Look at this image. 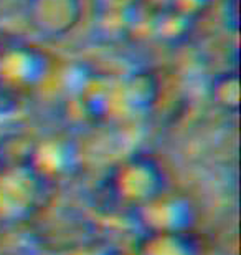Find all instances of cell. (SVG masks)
Wrapping results in <instances>:
<instances>
[{"label": "cell", "mask_w": 241, "mask_h": 255, "mask_svg": "<svg viewBox=\"0 0 241 255\" xmlns=\"http://www.w3.org/2000/svg\"><path fill=\"white\" fill-rule=\"evenodd\" d=\"M42 181L28 162L0 167V217L22 219L37 209Z\"/></svg>", "instance_id": "obj_2"}, {"label": "cell", "mask_w": 241, "mask_h": 255, "mask_svg": "<svg viewBox=\"0 0 241 255\" xmlns=\"http://www.w3.org/2000/svg\"><path fill=\"white\" fill-rule=\"evenodd\" d=\"M126 93L132 105L146 108L157 95L156 78L151 73H134L126 83Z\"/></svg>", "instance_id": "obj_9"}, {"label": "cell", "mask_w": 241, "mask_h": 255, "mask_svg": "<svg viewBox=\"0 0 241 255\" xmlns=\"http://www.w3.org/2000/svg\"><path fill=\"white\" fill-rule=\"evenodd\" d=\"M139 255H198V246L185 232H147Z\"/></svg>", "instance_id": "obj_6"}, {"label": "cell", "mask_w": 241, "mask_h": 255, "mask_svg": "<svg viewBox=\"0 0 241 255\" xmlns=\"http://www.w3.org/2000/svg\"><path fill=\"white\" fill-rule=\"evenodd\" d=\"M47 58L33 47H10L0 57V86L8 91L32 88L47 73Z\"/></svg>", "instance_id": "obj_3"}, {"label": "cell", "mask_w": 241, "mask_h": 255, "mask_svg": "<svg viewBox=\"0 0 241 255\" xmlns=\"http://www.w3.org/2000/svg\"><path fill=\"white\" fill-rule=\"evenodd\" d=\"M162 189L163 174L161 167L147 156H132L121 162L112 169L106 182V192L112 202L136 211L161 196Z\"/></svg>", "instance_id": "obj_1"}, {"label": "cell", "mask_w": 241, "mask_h": 255, "mask_svg": "<svg viewBox=\"0 0 241 255\" xmlns=\"http://www.w3.org/2000/svg\"><path fill=\"white\" fill-rule=\"evenodd\" d=\"M3 50H5V47H3V43H2V42H0V57H2Z\"/></svg>", "instance_id": "obj_13"}, {"label": "cell", "mask_w": 241, "mask_h": 255, "mask_svg": "<svg viewBox=\"0 0 241 255\" xmlns=\"http://www.w3.org/2000/svg\"><path fill=\"white\" fill-rule=\"evenodd\" d=\"M208 0H172V10L183 18L192 20L205 10Z\"/></svg>", "instance_id": "obj_11"}, {"label": "cell", "mask_w": 241, "mask_h": 255, "mask_svg": "<svg viewBox=\"0 0 241 255\" xmlns=\"http://www.w3.org/2000/svg\"><path fill=\"white\" fill-rule=\"evenodd\" d=\"M83 17L81 0H28V20L38 33L58 38L71 33Z\"/></svg>", "instance_id": "obj_4"}, {"label": "cell", "mask_w": 241, "mask_h": 255, "mask_svg": "<svg viewBox=\"0 0 241 255\" xmlns=\"http://www.w3.org/2000/svg\"><path fill=\"white\" fill-rule=\"evenodd\" d=\"M71 157L73 154L70 152L68 146L50 141L32 149L28 164L40 177H43L45 174H58L66 171V167L71 164Z\"/></svg>", "instance_id": "obj_7"}, {"label": "cell", "mask_w": 241, "mask_h": 255, "mask_svg": "<svg viewBox=\"0 0 241 255\" xmlns=\"http://www.w3.org/2000/svg\"><path fill=\"white\" fill-rule=\"evenodd\" d=\"M136 214L147 232H185L195 219L193 209L187 201L167 199L162 194L137 209Z\"/></svg>", "instance_id": "obj_5"}, {"label": "cell", "mask_w": 241, "mask_h": 255, "mask_svg": "<svg viewBox=\"0 0 241 255\" xmlns=\"http://www.w3.org/2000/svg\"><path fill=\"white\" fill-rule=\"evenodd\" d=\"M210 96L213 103L230 113L240 110V76L238 71H225L217 75L210 85Z\"/></svg>", "instance_id": "obj_8"}, {"label": "cell", "mask_w": 241, "mask_h": 255, "mask_svg": "<svg viewBox=\"0 0 241 255\" xmlns=\"http://www.w3.org/2000/svg\"><path fill=\"white\" fill-rule=\"evenodd\" d=\"M94 7L106 15H124L137 7L139 0H93Z\"/></svg>", "instance_id": "obj_10"}, {"label": "cell", "mask_w": 241, "mask_h": 255, "mask_svg": "<svg viewBox=\"0 0 241 255\" xmlns=\"http://www.w3.org/2000/svg\"><path fill=\"white\" fill-rule=\"evenodd\" d=\"M94 255H121V254H116V252H102V254H94Z\"/></svg>", "instance_id": "obj_12"}]
</instances>
